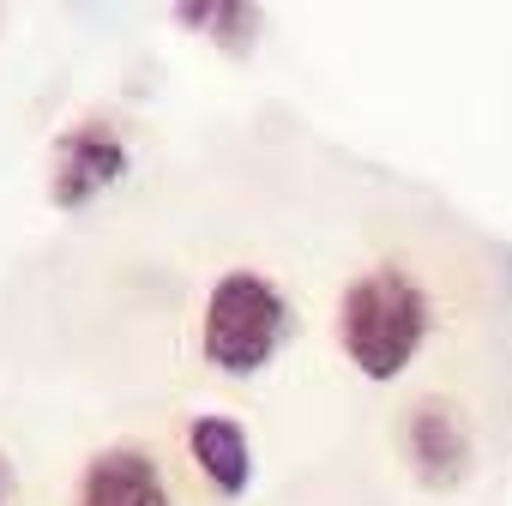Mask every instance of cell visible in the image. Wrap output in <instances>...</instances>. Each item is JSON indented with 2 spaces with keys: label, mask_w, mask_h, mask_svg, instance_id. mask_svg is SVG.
Masks as SVG:
<instances>
[{
  "label": "cell",
  "mask_w": 512,
  "mask_h": 506,
  "mask_svg": "<svg viewBox=\"0 0 512 506\" xmlns=\"http://www.w3.org/2000/svg\"><path fill=\"white\" fill-rule=\"evenodd\" d=\"M428 326H434V302L404 266L356 272L338 296V344L350 368L374 386L398 380L416 362V350L428 344Z\"/></svg>",
  "instance_id": "6da1fadb"
},
{
  "label": "cell",
  "mask_w": 512,
  "mask_h": 506,
  "mask_svg": "<svg viewBox=\"0 0 512 506\" xmlns=\"http://www.w3.org/2000/svg\"><path fill=\"white\" fill-rule=\"evenodd\" d=\"M290 326H296V314L266 272H223L205 296V338L199 344H205V362L217 374L247 380L284 350Z\"/></svg>",
  "instance_id": "7a4b0ae2"
},
{
  "label": "cell",
  "mask_w": 512,
  "mask_h": 506,
  "mask_svg": "<svg viewBox=\"0 0 512 506\" xmlns=\"http://www.w3.org/2000/svg\"><path fill=\"white\" fill-rule=\"evenodd\" d=\"M127 175V139L109 121H79L61 133L55 145V175H49V199L55 211H85L97 193H109Z\"/></svg>",
  "instance_id": "3957f363"
},
{
  "label": "cell",
  "mask_w": 512,
  "mask_h": 506,
  "mask_svg": "<svg viewBox=\"0 0 512 506\" xmlns=\"http://www.w3.org/2000/svg\"><path fill=\"white\" fill-rule=\"evenodd\" d=\"M404 458L416 470L422 488L446 494L470 476L476 464V440H470V422L452 398H422L410 416H404Z\"/></svg>",
  "instance_id": "277c9868"
},
{
  "label": "cell",
  "mask_w": 512,
  "mask_h": 506,
  "mask_svg": "<svg viewBox=\"0 0 512 506\" xmlns=\"http://www.w3.org/2000/svg\"><path fill=\"white\" fill-rule=\"evenodd\" d=\"M79 506H169L163 464L145 446H103L79 476Z\"/></svg>",
  "instance_id": "5b68a950"
},
{
  "label": "cell",
  "mask_w": 512,
  "mask_h": 506,
  "mask_svg": "<svg viewBox=\"0 0 512 506\" xmlns=\"http://www.w3.org/2000/svg\"><path fill=\"white\" fill-rule=\"evenodd\" d=\"M187 452L199 464V476L223 494V500H241L247 482H253V446H247V428L223 410H205L187 422Z\"/></svg>",
  "instance_id": "8992f818"
},
{
  "label": "cell",
  "mask_w": 512,
  "mask_h": 506,
  "mask_svg": "<svg viewBox=\"0 0 512 506\" xmlns=\"http://www.w3.org/2000/svg\"><path fill=\"white\" fill-rule=\"evenodd\" d=\"M175 25L205 31L223 55H247L253 37H260V7H247V0H181Z\"/></svg>",
  "instance_id": "52a82bcc"
},
{
  "label": "cell",
  "mask_w": 512,
  "mask_h": 506,
  "mask_svg": "<svg viewBox=\"0 0 512 506\" xmlns=\"http://www.w3.org/2000/svg\"><path fill=\"white\" fill-rule=\"evenodd\" d=\"M7 488H13V464L0 458V500H7Z\"/></svg>",
  "instance_id": "ba28073f"
}]
</instances>
